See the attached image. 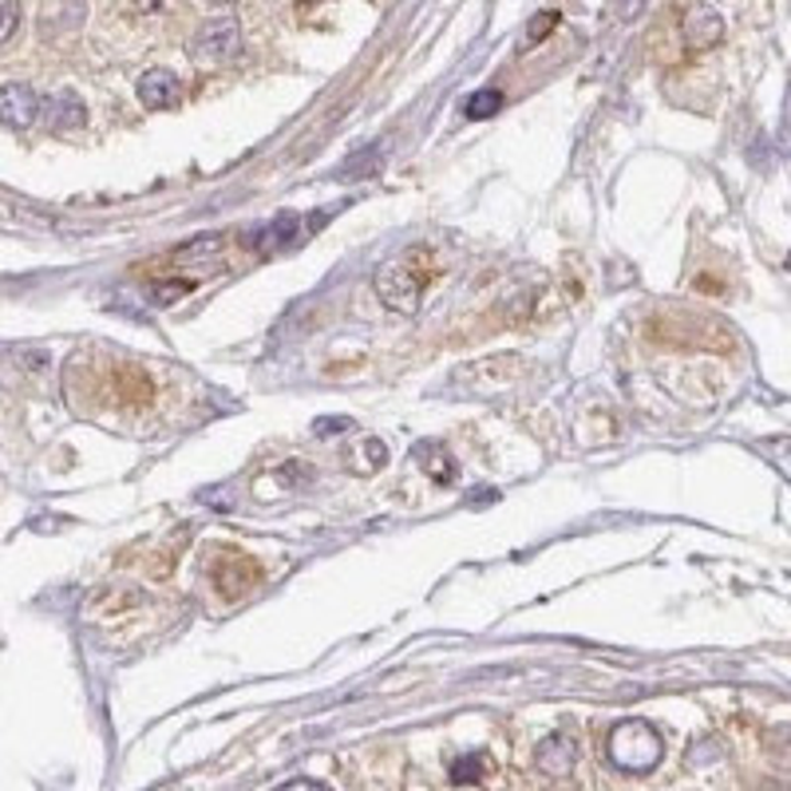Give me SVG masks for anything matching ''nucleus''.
<instances>
[{"label": "nucleus", "mask_w": 791, "mask_h": 791, "mask_svg": "<svg viewBox=\"0 0 791 791\" xmlns=\"http://www.w3.org/2000/svg\"><path fill=\"white\" fill-rule=\"evenodd\" d=\"M606 756L609 763L626 776H646L653 772L661 756H665V744L649 720H621L606 740Z\"/></svg>", "instance_id": "f257e3e1"}, {"label": "nucleus", "mask_w": 791, "mask_h": 791, "mask_svg": "<svg viewBox=\"0 0 791 791\" xmlns=\"http://www.w3.org/2000/svg\"><path fill=\"white\" fill-rule=\"evenodd\" d=\"M372 290H377V297L384 301L388 310L415 317V313H420V301H424V273L412 270L408 261H388V266L377 270V278H372Z\"/></svg>", "instance_id": "f03ea898"}, {"label": "nucleus", "mask_w": 791, "mask_h": 791, "mask_svg": "<svg viewBox=\"0 0 791 791\" xmlns=\"http://www.w3.org/2000/svg\"><path fill=\"white\" fill-rule=\"evenodd\" d=\"M191 59L194 64H206V68H218V64H230L241 56V24L234 17H214L206 20L203 29L191 36Z\"/></svg>", "instance_id": "7ed1b4c3"}, {"label": "nucleus", "mask_w": 791, "mask_h": 791, "mask_svg": "<svg viewBox=\"0 0 791 791\" xmlns=\"http://www.w3.org/2000/svg\"><path fill=\"white\" fill-rule=\"evenodd\" d=\"M44 111V99L29 84H0V127L29 131Z\"/></svg>", "instance_id": "20e7f679"}, {"label": "nucleus", "mask_w": 791, "mask_h": 791, "mask_svg": "<svg viewBox=\"0 0 791 791\" xmlns=\"http://www.w3.org/2000/svg\"><path fill=\"white\" fill-rule=\"evenodd\" d=\"M681 36L693 52H708L724 40V17L708 4V0H696L689 4L685 20H681Z\"/></svg>", "instance_id": "39448f33"}, {"label": "nucleus", "mask_w": 791, "mask_h": 791, "mask_svg": "<svg viewBox=\"0 0 791 791\" xmlns=\"http://www.w3.org/2000/svg\"><path fill=\"white\" fill-rule=\"evenodd\" d=\"M574 763H578V744L574 736L566 733H554L539 744V752H534V768L542 776H554V780H566L574 772Z\"/></svg>", "instance_id": "423d86ee"}, {"label": "nucleus", "mask_w": 791, "mask_h": 791, "mask_svg": "<svg viewBox=\"0 0 791 791\" xmlns=\"http://www.w3.org/2000/svg\"><path fill=\"white\" fill-rule=\"evenodd\" d=\"M139 99H143L147 111H166V107H174L178 99H183V87H178V76L166 68H151L139 76Z\"/></svg>", "instance_id": "0eeeda50"}, {"label": "nucleus", "mask_w": 791, "mask_h": 791, "mask_svg": "<svg viewBox=\"0 0 791 791\" xmlns=\"http://www.w3.org/2000/svg\"><path fill=\"white\" fill-rule=\"evenodd\" d=\"M44 116H48L52 131H76L84 127L87 111H84V99L72 96V91H56V96L44 99Z\"/></svg>", "instance_id": "6e6552de"}, {"label": "nucleus", "mask_w": 791, "mask_h": 791, "mask_svg": "<svg viewBox=\"0 0 791 791\" xmlns=\"http://www.w3.org/2000/svg\"><path fill=\"white\" fill-rule=\"evenodd\" d=\"M491 772H495V763H491V756L487 752H467L452 763V780L455 783H479L483 776H491Z\"/></svg>", "instance_id": "1a4fd4ad"}, {"label": "nucleus", "mask_w": 791, "mask_h": 791, "mask_svg": "<svg viewBox=\"0 0 791 791\" xmlns=\"http://www.w3.org/2000/svg\"><path fill=\"white\" fill-rule=\"evenodd\" d=\"M502 107V91H495V87H479L472 99H467V119H491L495 111Z\"/></svg>", "instance_id": "9d476101"}, {"label": "nucleus", "mask_w": 791, "mask_h": 791, "mask_svg": "<svg viewBox=\"0 0 791 791\" xmlns=\"http://www.w3.org/2000/svg\"><path fill=\"white\" fill-rule=\"evenodd\" d=\"M17 24H20V9H17V0H0V44L17 32Z\"/></svg>", "instance_id": "9b49d317"}, {"label": "nucleus", "mask_w": 791, "mask_h": 791, "mask_svg": "<svg viewBox=\"0 0 791 791\" xmlns=\"http://www.w3.org/2000/svg\"><path fill=\"white\" fill-rule=\"evenodd\" d=\"M348 427H353V420H348V415H337V420H328V415H321L317 424H313V435L328 440V435H345Z\"/></svg>", "instance_id": "f8f14e48"}, {"label": "nucleus", "mask_w": 791, "mask_h": 791, "mask_svg": "<svg viewBox=\"0 0 791 791\" xmlns=\"http://www.w3.org/2000/svg\"><path fill=\"white\" fill-rule=\"evenodd\" d=\"M551 29H559V12H539V20H531V29H527V36L542 40Z\"/></svg>", "instance_id": "ddd939ff"}, {"label": "nucleus", "mask_w": 791, "mask_h": 791, "mask_svg": "<svg viewBox=\"0 0 791 791\" xmlns=\"http://www.w3.org/2000/svg\"><path fill=\"white\" fill-rule=\"evenodd\" d=\"M705 748H693L689 752V763H701V760H720V740H701Z\"/></svg>", "instance_id": "4468645a"}, {"label": "nucleus", "mask_w": 791, "mask_h": 791, "mask_svg": "<svg viewBox=\"0 0 791 791\" xmlns=\"http://www.w3.org/2000/svg\"><path fill=\"white\" fill-rule=\"evenodd\" d=\"M278 791H328V788L317 780H290V783H281Z\"/></svg>", "instance_id": "2eb2a0df"}, {"label": "nucleus", "mask_w": 791, "mask_h": 791, "mask_svg": "<svg viewBox=\"0 0 791 791\" xmlns=\"http://www.w3.org/2000/svg\"><path fill=\"white\" fill-rule=\"evenodd\" d=\"M641 4H646V0H618V17H621V20H637Z\"/></svg>", "instance_id": "dca6fc26"}, {"label": "nucleus", "mask_w": 791, "mask_h": 791, "mask_svg": "<svg viewBox=\"0 0 791 791\" xmlns=\"http://www.w3.org/2000/svg\"><path fill=\"white\" fill-rule=\"evenodd\" d=\"M210 4H234V0H210Z\"/></svg>", "instance_id": "f3484780"}]
</instances>
